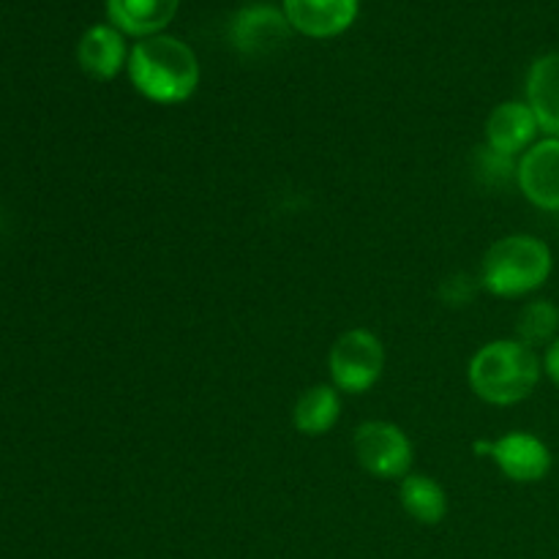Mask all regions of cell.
Instances as JSON below:
<instances>
[{
    "label": "cell",
    "mask_w": 559,
    "mask_h": 559,
    "mask_svg": "<svg viewBox=\"0 0 559 559\" xmlns=\"http://www.w3.org/2000/svg\"><path fill=\"white\" fill-rule=\"evenodd\" d=\"M129 80L156 104H180L200 85V60L194 49L175 36H147L131 47Z\"/></svg>",
    "instance_id": "cell-1"
},
{
    "label": "cell",
    "mask_w": 559,
    "mask_h": 559,
    "mask_svg": "<svg viewBox=\"0 0 559 559\" xmlns=\"http://www.w3.org/2000/svg\"><path fill=\"white\" fill-rule=\"evenodd\" d=\"M544 364L538 353L519 338H500L480 347L469 360V385L484 402L519 404L535 391Z\"/></svg>",
    "instance_id": "cell-2"
},
{
    "label": "cell",
    "mask_w": 559,
    "mask_h": 559,
    "mask_svg": "<svg viewBox=\"0 0 559 559\" xmlns=\"http://www.w3.org/2000/svg\"><path fill=\"white\" fill-rule=\"evenodd\" d=\"M551 249L533 235H508L486 251L480 282L491 295L522 298L544 287L551 276Z\"/></svg>",
    "instance_id": "cell-3"
},
{
    "label": "cell",
    "mask_w": 559,
    "mask_h": 559,
    "mask_svg": "<svg viewBox=\"0 0 559 559\" xmlns=\"http://www.w3.org/2000/svg\"><path fill=\"white\" fill-rule=\"evenodd\" d=\"M331 377L336 391L364 393L374 385L385 369V347L366 328H353L342 333L331 349Z\"/></svg>",
    "instance_id": "cell-4"
},
{
    "label": "cell",
    "mask_w": 559,
    "mask_h": 559,
    "mask_svg": "<svg viewBox=\"0 0 559 559\" xmlns=\"http://www.w3.org/2000/svg\"><path fill=\"white\" fill-rule=\"evenodd\" d=\"M355 456L366 473L377 478H407L413 467V445L396 424L366 420L355 429Z\"/></svg>",
    "instance_id": "cell-5"
},
{
    "label": "cell",
    "mask_w": 559,
    "mask_h": 559,
    "mask_svg": "<svg viewBox=\"0 0 559 559\" xmlns=\"http://www.w3.org/2000/svg\"><path fill=\"white\" fill-rule=\"evenodd\" d=\"M293 25H289L284 9L273 3H249L235 14L233 27H229V38H233L235 49L246 58H265V55L276 52L293 36Z\"/></svg>",
    "instance_id": "cell-6"
},
{
    "label": "cell",
    "mask_w": 559,
    "mask_h": 559,
    "mask_svg": "<svg viewBox=\"0 0 559 559\" xmlns=\"http://www.w3.org/2000/svg\"><path fill=\"white\" fill-rule=\"evenodd\" d=\"M478 453H489L497 467L516 484H538L551 469V451L540 437L511 431L497 442H478Z\"/></svg>",
    "instance_id": "cell-7"
},
{
    "label": "cell",
    "mask_w": 559,
    "mask_h": 559,
    "mask_svg": "<svg viewBox=\"0 0 559 559\" xmlns=\"http://www.w3.org/2000/svg\"><path fill=\"white\" fill-rule=\"evenodd\" d=\"M522 194L540 211H559V140L546 136L535 142L516 164Z\"/></svg>",
    "instance_id": "cell-8"
},
{
    "label": "cell",
    "mask_w": 559,
    "mask_h": 559,
    "mask_svg": "<svg viewBox=\"0 0 559 559\" xmlns=\"http://www.w3.org/2000/svg\"><path fill=\"white\" fill-rule=\"evenodd\" d=\"M360 0H284V14L295 33L309 38L342 36L355 22Z\"/></svg>",
    "instance_id": "cell-9"
},
{
    "label": "cell",
    "mask_w": 559,
    "mask_h": 559,
    "mask_svg": "<svg viewBox=\"0 0 559 559\" xmlns=\"http://www.w3.org/2000/svg\"><path fill=\"white\" fill-rule=\"evenodd\" d=\"M540 131L535 112L527 102H506L495 107L486 120V147L508 158L527 153L533 147L535 134Z\"/></svg>",
    "instance_id": "cell-10"
},
{
    "label": "cell",
    "mask_w": 559,
    "mask_h": 559,
    "mask_svg": "<svg viewBox=\"0 0 559 559\" xmlns=\"http://www.w3.org/2000/svg\"><path fill=\"white\" fill-rule=\"evenodd\" d=\"M126 36L115 25H93L82 33L76 44V60L80 69L93 80H115L129 63Z\"/></svg>",
    "instance_id": "cell-11"
},
{
    "label": "cell",
    "mask_w": 559,
    "mask_h": 559,
    "mask_svg": "<svg viewBox=\"0 0 559 559\" xmlns=\"http://www.w3.org/2000/svg\"><path fill=\"white\" fill-rule=\"evenodd\" d=\"M180 0H107L109 25L123 36H158L178 14Z\"/></svg>",
    "instance_id": "cell-12"
},
{
    "label": "cell",
    "mask_w": 559,
    "mask_h": 559,
    "mask_svg": "<svg viewBox=\"0 0 559 559\" xmlns=\"http://www.w3.org/2000/svg\"><path fill=\"white\" fill-rule=\"evenodd\" d=\"M527 104L540 131L559 140V52L540 55L527 74Z\"/></svg>",
    "instance_id": "cell-13"
},
{
    "label": "cell",
    "mask_w": 559,
    "mask_h": 559,
    "mask_svg": "<svg viewBox=\"0 0 559 559\" xmlns=\"http://www.w3.org/2000/svg\"><path fill=\"white\" fill-rule=\"evenodd\" d=\"M338 415H342V399H338L336 388L314 385L295 404L293 424L300 435L320 437L336 426Z\"/></svg>",
    "instance_id": "cell-14"
},
{
    "label": "cell",
    "mask_w": 559,
    "mask_h": 559,
    "mask_svg": "<svg viewBox=\"0 0 559 559\" xmlns=\"http://www.w3.org/2000/svg\"><path fill=\"white\" fill-rule=\"evenodd\" d=\"M402 506L407 511V516H413L420 524H440L448 513V497L442 491V486L435 478L420 473H409L407 478H402Z\"/></svg>",
    "instance_id": "cell-15"
},
{
    "label": "cell",
    "mask_w": 559,
    "mask_h": 559,
    "mask_svg": "<svg viewBox=\"0 0 559 559\" xmlns=\"http://www.w3.org/2000/svg\"><path fill=\"white\" fill-rule=\"evenodd\" d=\"M559 309L551 300H533L522 309L516 320V338L527 347H549L557 342Z\"/></svg>",
    "instance_id": "cell-16"
},
{
    "label": "cell",
    "mask_w": 559,
    "mask_h": 559,
    "mask_svg": "<svg viewBox=\"0 0 559 559\" xmlns=\"http://www.w3.org/2000/svg\"><path fill=\"white\" fill-rule=\"evenodd\" d=\"M544 371L549 374V380L555 382V385H559V338H557V342H551L549 347H546Z\"/></svg>",
    "instance_id": "cell-17"
}]
</instances>
